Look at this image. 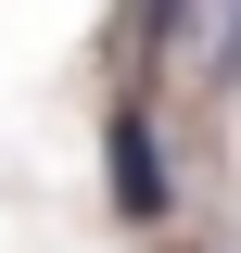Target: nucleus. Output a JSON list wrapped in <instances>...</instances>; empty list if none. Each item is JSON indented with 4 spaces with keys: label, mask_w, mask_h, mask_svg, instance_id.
<instances>
[{
    "label": "nucleus",
    "mask_w": 241,
    "mask_h": 253,
    "mask_svg": "<svg viewBox=\"0 0 241 253\" xmlns=\"http://www.w3.org/2000/svg\"><path fill=\"white\" fill-rule=\"evenodd\" d=\"M102 177H115V215H127V228H152L165 203H178L165 139H152V114H140V101H115V126H102Z\"/></svg>",
    "instance_id": "obj_1"
},
{
    "label": "nucleus",
    "mask_w": 241,
    "mask_h": 253,
    "mask_svg": "<svg viewBox=\"0 0 241 253\" xmlns=\"http://www.w3.org/2000/svg\"><path fill=\"white\" fill-rule=\"evenodd\" d=\"M178 13H190V0H140V38H152V51L178 38Z\"/></svg>",
    "instance_id": "obj_2"
},
{
    "label": "nucleus",
    "mask_w": 241,
    "mask_h": 253,
    "mask_svg": "<svg viewBox=\"0 0 241 253\" xmlns=\"http://www.w3.org/2000/svg\"><path fill=\"white\" fill-rule=\"evenodd\" d=\"M216 76H241V0H229V38H216Z\"/></svg>",
    "instance_id": "obj_3"
}]
</instances>
